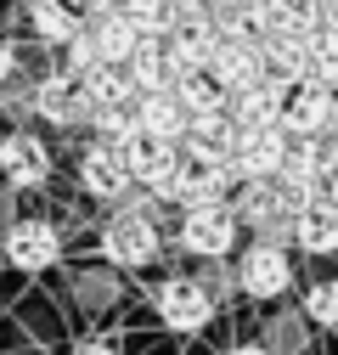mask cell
<instances>
[{"mask_svg":"<svg viewBox=\"0 0 338 355\" xmlns=\"http://www.w3.org/2000/svg\"><path fill=\"white\" fill-rule=\"evenodd\" d=\"M163 248L158 237V198L152 192H130L102 226V259L113 265V271H141V265H152Z\"/></svg>","mask_w":338,"mask_h":355,"instance_id":"cell-1","label":"cell"},{"mask_svg":"<svg viewBox=\"0 0 338 355\" xmlns=\"http://www.w3.org/2000/svg\"><path fill=\"white\" fill-rule=\"evenodd\" d=\"M237 187V169L226 153H197V147H181V175L169 187L163 203H181V209H203V203H226Z\"/></svg>","mask_w":338,"mask_h":355,"instance_id":"cell-2","label":"cell"},{"mask_svg":"<svg viewBox=\"0 0 338 355\" xmlns=\"http://www.w3.org/2000/svg\"><path fill=\"white\" fill-rule=\"evenodd\" d=\"M231 209H237L242 226H254L260 243H276L282 248V237H293V214L305 209V198H293L282 181H242V198Z\"/></svg>","mask_w":338,"mask_h":355,"instance_id":"cell-3","label":"cell"},{"mask_svg":"<svg viewBox=\"0 0 338 355\" xmlns=\"http://www.w3.org/2000/svg\"><path fill=\"white\" fill-rule=\"evenodd\" d=\"M152 310L169 333H203L215 322V293H208L203 277H163L152 293Z\"/></svg>","mask_w":338,"mask_h":355,"instance_id":"cell-4","label":"cell"},{"mask_svg":"<svg viewBox=\"0 0 338 355\" xmlns=\"http://www.w3.org/2000/svg\"><path fill=\"white\" fill-rule=\"evenodd\" d=\"M237 232H242V220H237L231 203H203V209H181L175 243L197 259H226L237 248Z\"/></svg>","mask_w":338,"mask_h":355,"instance_id":"cell-5","label":"cell"},{"mask_svg":"<svg viewBox=\"0 0 338 355\" xmlns=\"http://www.w3.org/2000/svg\"><path fill=\"white\" fill-rule=\"evenodd\" d=\"M0 254H6V265H12V271L39 277V271H51V265L62 259V232L51 226L46 214H23L17 226L0 237Z\"/></svg>","mask_w":338,"mask_h":355,"instance_id":"cell-6","label":"cell"},{"mask_svg":"<svg viewBox=\"0 0 338 355\" xmlns=\"http://www.w3.org/2000/svg\"><path fill=\"white\" fill-rule=\"evenodd\" d=\"M34 119L51 124V130H91L96 102L84 96L79 79H68V73L57 68V73H46V79H34Z\"/></svg>","mask_w":338,"mask_h":355,"instance_id":"cell-7","label":"cell"},{"mask_svg":"<svg viewBox=\"0 0 338 355\" xmlns=\"http://www.w3.org/2000/svg\"><path fill=\"white\" fill-rule=\"evenodd\" d=\"M0 181H6L12 192H39L51 181V147L39 141L28 124H17V130L0 136Z\"/></svg>","mask_w":338,"mask_h":355,"instance_id":"cell-8","label":"cell"},{"mask_svg":"<svg viewBox=\"0 0 338 355\" xmlns=\"http://www.w3.org/2000/svg\"><path fill=\"white\" fill-rule=\"evenodd\" d=\"M79 187L91 192L96 203L118 209L124 198L136 192V175H130V164H124V147H107V141H84V153H79Z\"/></svg>","mask_w":338,"mask_h":355,"instance_id":"cell-9","label":"cell"},{"mask_svg":"<svg viewBox=\"0 0 338 355\" xmlns=\"http://www.w3.org/2000/svg\"><path fill=\"white\" fill-rule=\"evenodd\" d=\"M287 153H293V136L282 124L276 130H242L231 147V169H237V181H282Z\"/></svg>","mask_w":338,"mask_h":355,"instance_id":"cell-10","label":"cell"},{"mask_svg":"<svg viewBox=\"0 0 338 355\" xmlns=\"http://www.w3.org/2000/svg\"><path fill=\"white\" fill-rule=\"evenodd\" d=\"M282 130L293 141H321L332 130V91L316 79H299L282 91Z\"/></svg>","mask_w":338,"mask_h":355,"instance_id":"cell-11","label":"cell"},{"mask_svg":"<svg viewBox=\"0 0 338 355\" xmlns=\"http://www.w3.org/2000/svg\"><path fill=\"white\" fill-rule=\"evenodd\" d=\"M237 288L248 299H282L293 288V265L276 243H254L242 259H237Z\"/></svg>","mask_w":338,"mask_h":355,"instance_id":"cell-12","label":"cell"},{"mask_svg":"<svg viewBox=\"0 0 338 355\" xmlns=\"http://www.w3.org/2000/svg\"><path fill=\"white\" fill-rule=\"evenodd\" d=\"M124 164H130V175H136V187H141V192L169 198V187H175V175H181V147H175V141L136 136L130 147H124Z\"/></svg>","mask_w":338,"mask_h":355,"instance_id":"cell-13","label":"cell"},{"mask_svg":"<svg viewBox=\"0 0 338 355\" xmlns=\"http://www.w3.org/2000/svg\"><path fill=\"white\" fill-rule=\"evenodd\" d=\"M163 46H169V57L181 62V73H197V68L215 62V51H220V28H215V17H208V12H181L175 34H169Z\"/></svg>","mask_w":338,"mask_h":355,"instance_id":"cell-14","label":"cell"},{"mask_svg":"<svg viewBox=\"0 0 338 355\" xmlns=\"http://www.w3.org/2000/svg\"><path fill=\"white\" fill-rule=\"evenodd\" d=\"M208 73H215V85L226 96H242L254 85H265V57H260V46H248V40H220Z\"/></svg>","mask_w":338,"mask_h":355,"instance_id":"cell-15","label":"cell"},{"mask_svg":"<svg viewBox=\"0 0 338 355\" xmlns=\"http://www.w3.org/2000/svg\"><path fill=\"white\" fill-rule=\"evenodd\" d=\"M136 119H141V136H152V141H175V147H186V136H192V113L181 107L175 91L141 96V102H136Z\"/></svg>","mask_w":338,"mask_h":355,"instance_id":"cell-16","label":"cell"},{"mask_svg":"<svg viewBox=\"0 0 338 355\" xmlns=\"http://www.w3.org/2000/svg\"><path fill=\"white\" fill-rule=\"evenodd\" d=\"M130 79H136V96H163L181 85V62L169 57L163 40H147V46L130 57Z\"/></svg>","mask_w":338,"mask_h":355,"instance_id":"cell-17","label":"cell"},{"mask_svg":"<svg viewBox=\"0 0 338 355\" xmlns=\"http://www.w3.org/2000/svg\"><path fill=\"white\" fill-rule=\"evenodd\" d=\"M84 28H91V40H96V51H102V62H118V68H130V57L147 46L141 40V28L124 17V12H107V17H84Z\"/></svg>","mask_w":338,"mask_h":355,"instance_id":"cell-18","label":"cell"},{"mask_svg":"<svg viewBox=\"0 0 338 355\" xmlns=\"http://www.w3.org/2000/svg\"><path fill=\"white\" fill-rule=\"evenodd\" d=\"M293 243L305 254H338V203H305L293 214Z\"/></svg>","mask_w":338,"mask_h":355,"instance_id":"cell-19","label":"cell"},{"mask_svg":"<svg viewBox=\"0 0 338 355\" xmlns=\"http://www.w3.org/2000/svg\"><path fill=\"white\" fill-rule=\"evenodd\" d=\"M237 130H276L282 124V85H254V91L231 96Z\"/></svg>","mask_w":338,"mask_h":355,"instance_id":"cell-20","label":"cell"},{"mask_svg":"<svg viewBox=\"0 0 338 355\" xmlns=\"http://www.w3.org/2000/svg\"><path fill=\"white\" fill-rule=\"evenodd\" d=\"M84 96H91L96 107H136V102H141L130 68H118V62H102L91 79H84Z\"/></svg>","mask_w":338,"mask_h":355,"instance_id":"cell-21","label":"cell"},{"mask_svg":"<svg viewBox=\"0 0 338 355\" xmlns=\"http://www.w3.org/2000/svg\"><path fill=\"white\" fill-rule=\"evenodd\" d=\"M175 96H181V107H186L192 119H203V113H226V107H231V96L215 85V73H208V68H197V73H181Z\"/></svg>","mask_w":338,"mask_h":355,"instance_id":"cell-22","label":"cell"},{"mask_svg":"<svg viewBox=\"0 0 338 355\" xmlns=\"http://www.w3.org/2000/svg\"><path fill=\"white\" fill-rule=\"evenodd\" d=\"M124 17L141 28V40H169L181 23V6L175 0H124Z\"/></svg>","mask_w":338,"mask_h":355,"instance_id":"cell-23","label":"cell"},{"mask_svg":"<svg viewBox=\"0 0 338 355\" xmlns=\"http://www.w3.org/2000/svg\"><path fill=\"white\" fill-rule=\"evenodd\" d=\"M136 136H141V119H136V107H96V119H91V141L130 147Z\"/></svg>","mask_w":338,"mask_h":355,"instance_id":"cell-24","label":"cell"},{"mask_svg":"<svg viewBox=\"0 0 338 355\" xmlns=\"http://www.w3.org/2000/svg\"><path fill=\"white\" fill-rule=\"evenodd\" d=\"M96 68H102V51H96V40H91V28H79V34L68 40V46H62V73L84 85V79L96 73Z\"/></svg>","mask_w":338,"mask_h":355,"instance_id":"cell-25","label":"cell"},{"mask_svg":"<svg viewBox=\"0 0 338 355\" xmlns=\"http://www.w3.org/2000/svg\"><path fill=\"white\" fill-rule=\"evenodd\" d=\"M305 203H338V147H321V158L310 169V187H305Z\"/></svg>","mask_w":338,"mask_h":355,"instance_id":"cell-26","label":"cell"},{"mask_svg":"<svg viewBox=\"0 0 338 355\" xmlns=\"http://www.w3.org/2000/svg\"><path fill=\"white\" fill-rule=\"evenodd\" d=\"M310 79L327 85V91L338 85V34H332V28H321V34L310 40Z\"/></svg>","mask_w":338,"mask_h":355,"instance_id":"cell-27","label":"cell"},{"mask_svg":"<svg viewBox=\"0 0 338 355\" xmlns=\"http://www.w3.org/2000/svg\"><path fill=\"white\" fill-rule=\"evenodd\" d=\"M305 316H310L316 327H338V277L305 288Z\"/></svg>","mask_w":338,"mask_h":355,"instance_id":"cell-28","label":"cell"},{"mask_svg":"<svg viewBox=\"0 0 338 355\" xmlns=\"http://www.w3.org/2000/svg\"><path fill=\"white\" fill-rule=\"evenodd\" d=\"M305 322H310L305 310H299V316H276V322L265 327V344H271L276 355H299V349H305Z\"/></svg>","mask_w":338,"mask_h":355,"instance_id":"cell-29","label":"cell"},{"mask_svg":"<svg viewBox=\"0 0 338 355\" xmlns=\"http://www.w3.org/2000/svg\"><path fill=\"white\" fill-rule=\"evenodd\" d=\"M0 113L12 119V130H17V124H28V119H34V79H23V73H17L6 91H0Z\"/></svg>","mask_w":338,"mask_h":355,"instance_id":"cell-30","label":"cell"},{"mask_svg":"<svg viewBox=\"0 0 338 355\" xmlns=\"http://www.w3.org/2000/svg\"><path fill=\"white\" fill-rule=\"evenodd\" d=\"M73 288H79V304H84V310H102V304L118 299V277H107V271H84Z\"/></svg>","mask_w":338,"mask_h":355,"instance_id":"cell-31","label":"cell"},{"mask_svg":"<svg viewBox=\"0 0 338 355\" xmlns=\"http://www.w3.org/2000/svg\"><path fill=\"white\" fill-rule=\"evenodd\" d=\"M17 220H23V214H17V192H12L6 181H0V237H6V232L17 226Z\"/></svg>","mask_w":338,"mask_h":355,"instance_id":"cell-32","label":"cell"},{"mask_svg":"<svg viewBox=\"0 0 338 355\" xmlns=\"http://www.w3.org/2000/svg\"><path fill=\"white\" fill-rule=\"evenodd\" d=\"M12 79H17V46H12L6 34H0V91H6Z\"/></svg>","mask_w":338,"mask_h":355,"instance_id":"cell-33","label":"cell"},{"mask_svg":"<svg viewBox=\"0 0 338 355\" xmlns=\"http://www.w3.org/2000/svg\"><path fill=\"white\" fill-rule=\"evenodd\" d=\"M68 355H124V349H118L113 338H79V344H73Z\"/></svg>","mask_w":338,"mask_h":355,"instance_id":"cell-34","label":"cell"},{"mask_svg":"<svg viewBox=\"0 0 338 355\" xmlns=\"http://www.w3.org/2000/svg\"><path fill=\"white\" fill-rule=\"evenodd\" d=\"M84 17H107V12H124V0H79Z\"/></svg>","mask_w":338,"mask_h":355,"instance_id":"cell-35","label":"cell"},{"mask_svg":"<svg viewBox=\"0 0 338 355\" xmlns=\"http://www.w3.org/2000/svg\"><path fill=\"white\" fill-rule=\"evenodd\" d=\"M316 12H321V28L338 34V0H316Z\"/></svg>","mask_w":338,"mask_h":355,"instance_id":"cell-36","label":"cell"},{"mask_svg":"<svg viewBox=\"0 0 338 355\" xmlns=\"http://www.w3.org/2000/svg\"><path fill=\"white\" fill-rule=\"evenodd\" d=\"M226 355H276V349H271V344H231Z\"/></svg>","mask_w":338,"mask_h":355,"instance_id":"cell-37","label":"cell"},{"mask_svg":"<svg viewBox=\"0 0 338 355\" xmlns=\"http://www.w3.org/2000/svg\"><path fill=\"white\" fill-rule=\"evenodd\" d=\"M332 130H338V85H332Z\"/></svg>","mask_w":338,"mask_h":355,"instance_id":"cell-38","label":"cell"},{"mask_svg":"<svg viewBox=\"0 0 338 355\" xmlns=\"http://www.w3.org/2000/svg\"><path fill=\"white\" fill-rule=\"evenodd\" d=\"M332 147H338V141H332Z\"/></svg>","mask_w":338,"mask_h":355,"instance_id":"cell-39","label":"cell"}]
</instances>
